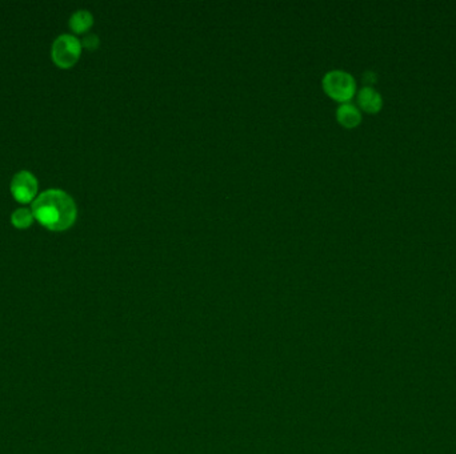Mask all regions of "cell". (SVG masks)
<instances>
[{
	"instance_id": "cell-1",
	"label": "cell",
	"mask_w": 456,
	"mask_h": 454,
	"mask_svg": "<svg viewBox=\"0 0 456 454\" xmlns=\"http://www.w3.org/2000/svg\"><path fill=\"white\" fill-rule=\"evenodd\" d=\"M31 211L34 219L54 232L70 229L78 218L74 199L61 190H45L35 199Z\"/></svg>"
},
{
	"instance_id": "cell-2",
	"label": "cell",
	"mask_w": 456,
	"mask_h": 454,
	"mask_svg": "<svg viewBox=\"0 0 456 454\" xmlns=\"http://www.w3.org/2000/svg\"><path fill=\"white\" fill-rule=\"evenodd\" d=\"M322 88L324 93L338 102L350 103L356 96L358 84L353 75L344 70H331L322 77Z\"/></svg>"
},
{
	"instance_id": "cell-3",
	"label": "cell",
	"mask_w": 456,
	"mask_h": 454,
	"mask_svg": "<svg viewBox=\"0 0 456 454\" xmlns=\"http://www.w3.org/2000/svg\"><path fill=\"white\" fill-rule=\"evenodd\" d=\"M82 42L70 33H63L57 38L51 48L52 61L63 70L74 67L82 55Z\"/></svg>"
},
{
	"instance_id": "cell-4",
	"label": "cell",
	"mask_w": 456,
	"mask_h": 454,
	"mask_svg": "<svg viewBox=\"0 0 456 454\" xmlns=\"http://www.w3.org/2000/svg\"><path fill=\"white\" fill-rule=\"evenodd\" d=\"M38 180L29 171L17 172L11 181V193L17 203H34L38 195Z\"/></svg>"
},
{
	"instance_id": "cell-5",
	"label": "cell",
	"mask_w": 456,
	"mask_h": 454,
	"mask_svg": "<svg viewBox=\"0 0 456 454\" xmlns=\"http://www.w3.org/2000/svg\"><path fill=\"white\" fill-rule=\"evenodd\" d=\"M356 105L360 111L375 115L382 111L383 96L378 89L365 86L356 92Z\"/></svg>"
},
{
	"instance_id": "cell-6",
	"label": "cell",
	"mask_w": 456,
	"mask_h": 454,
	"mask_svg": "<svg viewBox=\"0 0 456 454\" xmlns=\"http://www.w3.org/2000/svg\"><path fill=\"white\" fill-rule=\"evenodd\" d=\"M335 117L339 124L346 130H353L359 127L363 120L362 111L358 108L356 104L351 102L339 104L335 111Z\"/></svg>"
},
{
	"instance_id": "cell-7",
	"label": "cell",
	"mask_w": 456,
	"mask_h": 454,
	"mask_svg": "<svg viewBox=\"0 0 456 454\" xmlns=\"http://www.w3.org/2000/svg\"><path fill=\"white\" fill-rule=\"evenodd\" d=\"M68 24L75 33H86L94 26V15L87 10H78L71 15Z\"/></svg>"
},
{
	"instance_id": "cell-8",
	"label": "cell",
	"mask_w": 456,
	"mask_h": 454,
	"mask_svg": "<svg viewBox=\"0 0 456 454\" xmlns=\"http://www.w3.org/2000/svg\"><path fill=\"white\" fill-rule=\"evenodd\" d=\"M11 222L17 229H26L30 228L34 222V215L32 211L29 208H19L11 216Z\"/></svg>"
},
{
	"instance_id": "cell-9",
	"label": "cell",
	"mask_w": 456,
	"mask_h": 454,
	"mask_svg": "<svg viewBox=\"0 0 456 454\" xmlns=\"http://www.w3.org/2000/svg\"><path fill=\"white\" fill-rule=\"evenodd\" d=\"M99 44H101V40H99V38H98L95 33H89V35H86L84 39H83V42H82V45H83L84 48L89 50V51L96 50V48L99 47Z\"/></svg>"
}]
</instances>
